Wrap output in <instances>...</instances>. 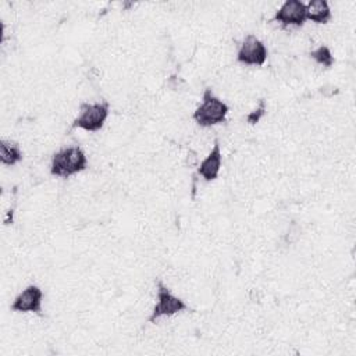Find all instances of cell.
<instances>
[{
    "mask_svg": "<svg viewBox=\"0 0 356 356\" xmlns=\"http://www.w3.org/2000/svg\"><path fill=\"white\" fill-rule=\"evenodd\" d=\"M270 50L266 42L253 32L243 35L235 50V63L245 68H263L268 61Z\"/></svg>",
    "mask_w": 356,
    "mask_h": 356,
    "instance_id": "cell-5",
    "label": "cell"
},
{
    "mask_svg": "<svg viewBox=\"0 0 356 356\" xmlns=\"http://www.w3.org/2000/svg\"><path fill=\"white\" fill-rule=\"evenodd\" d=\"M90 167V157L81 145H65L51 153L49 159V175L68 181L86 172Z\"/></svg>",
    "mask_w": 356,
    "mask_h": 356,
    "instance_id": "cell-1",
    "label": "cell"
},
{
    "mask_svg": "<svg viewBox=\"0 0 356 356\" xmlns=\"http://www.w3.org/2000/svg\"><path fill=\"white\" fill-rule=\"evenodd\" d=\"M270 21L281 29L302 28L306 24V3L302 0H285L274 10Z\"/></svg>",
    "mask_w": 356,
    "mask_h": 356,
    "instance_id": "cell-8",
    "label": "cell"
},
{
    "mask_svg": "<svg viewBox=\"0 0 356 356\" xmlns=\"http://www.w3.org/2000/svg\"><path fill=\"white\" fill-rule=\"evenodd\" d=\"M44 300L46 292L44 289L36 284H26L11 300L10 310L15 314H33L43 317L44 312Z\"/></svg>",
    "mask_w": 356,
    "mask_h": 356,
    "instance_id": "cell-6",
    "label": "cell"
},
{
    "mask_svg": "<svg viewBox=\"0 0 356 356\" xmlns=\"http://www.w3.org/2000/svg\"><path fill=\"white\" fill-rule=\"evenodd\" d=\"M229 113V103L218 96L211 86H204L197 104L191 113V121L200 129H211L225 124Z\"/></svg>",
    "mask_w": 356,
    "mask_h": 356,
    "instance_id": "cell-2",
    "label": "cell"
},
{
    "mask_svg": "<svg viewBox=\"0 0 356 356\" xmlns=\"http://www.w3.org/2000/svg\"><path fill=\"white\" fill-rule=\"evenodd\" d=\"M224 168V153L220 138L213 139V145L209 147L206 156L196 164L195 175L203 184H214L218 181L221 171Z\"/></svg>",
    "mask_w": 356,
    "mask_h": 356,
    "instance_id": "cell-7",
    "label": "cell"
},
{
    "mask_svg": "<svg viewBox=\"0 0 356 356\" xmlns=\"http://www.w3.org/2000/svg\"><path fill=\"white\" fill-rule=\"evenodd\" d=\"M191 306L185 298L175 293L163 278L154 280L153 302L146 317V323L150 325L159 324L164 318H172L184 313H189Z\"/></svg>",
    "mask_w": 356,
    "mask_h": 356,
    "instance_id": "cell-3",
    "label": "cell"
},
{
    "mask_svg": "<svg viewBox=\"0 0 356 356\" xmlns=\"http://www.w3.org/2000/svg\"><path fill=\"white\" fill-rule=\"evenodd\" d=\"M267 113H268L267 99L266 97H260V99L256 100V106L250 111L245 113L243 121L249 127H256V125H259L267 117Z\"/></svg>",
    "mask_w": 356,
    "mask_h": 356,
    "instance_id": "cell-12",
    "label": "cell"
},
{
    "mask_svg": "<svg viewBox=\"0 0 356 356\" xmlns=\"http://www.w3.org/2000/svg\"><path fill=\"white\" fill-rule=\"evenodd\" d=\"M334 19L331 3L327 0H310L306 3V21L317 26H325Z\"/></svg>",
    "mask_w": 356,
    "mask_h": 356,
    "instance_id": "cell-9",
    "label": "cell"
},
{
    "mask_svg": "<svg viewBox=\"0 0 356 356\" xmlns=\"http://www.w3.org/2000/svg\"><path fill=\"white\" fill-rule=\"evenodd\" d=\"M111 102L107 99L102 100H82L78 104L76 114L70 122L71 131H82L89 135H96L102 132L110 117H111Z\"/></svg>",
    "mask_w": 356,
    "mask_h": 356,
    "instance_id": "cell-4",
    "label": "cell"
},
{
    "mask_svg": "<svg viewBox=\"0 0 356 356\" xmlns=\"http://www.w3.org/2000/svg\"><path fill=\"white\" fill-rule=\"evenodd\" d=\"M307 58L316 67H318L323 72L332 70L337 64V57H335L331 46L327 43H318L314 47H312L307 51Z\"/></svg>",
    "mask_w": 356,
    "mask_h": 356,
    "instance_id": "cell-11",
    "label": "cell"
},
{
    "mask_svg": "<svg viewBox=\"0 0 356 356\" xmlns=\"http://www.w3.org/2000/svg\"><path fill=\"white\" fill-rule=\"evenodd\" d=\"M25 152L22 145L14 139L1 138L0 140V163L3 167H15L24 161Z\"/></svg>",
    "mask_w": 356,
    "mask_h": 356,
    "instance_id": "cell-10",
    "label": "cell"
}]
</instances>
